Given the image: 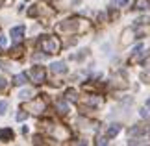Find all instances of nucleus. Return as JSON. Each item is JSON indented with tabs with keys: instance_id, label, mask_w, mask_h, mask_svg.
<instances>
[{
	"instance_id": "nucleus-11",
	"label": "nucleus",
	"mask_w": 150,
	"mask_h": 146,
	"mask_svg": "<svg viewBox=\"0 0 150 146\" xmlns=\"http://www.w3.org/2000/svg\"><path fill=\"white\" fill-rule=\"evenodd\" d=\"M0 139H2V141H13V131L9 130V128H6V130H2L0 131Z\"/></svg>"
},
{
	"instance_id": "nucleus-24",
	"label": "nucleus",
	"mask_w": 150,
	"mask_h": 146,
	"mask_svg": "<svg viewBox=\"0 0 150 146\" xmlns=\"http://www.w3.org/2000/svg\"><path fill=\"white\" fill-rule=\"evenodd\" d=\"M146 107H150V98H148V100H146Z\"/></svg>"
},
{
	"instance_id": "nucleus-12",
	"label": "nucleus",
	"mask_w": 150,
	"mask_h": 146,
	"mask_svg": "<svg viewBox=\"0 0 150 146\" xmlns=\"http://www.w3.org/2000/svg\"><path fill=\"white\" fill-rule=\"evenodd\" d=\"M145 24H150V17H141L135 20V26H145Z\"/></svg>"
},
{
	"instance_id": "nucleus-6",
	"label": "nucleus",
	"mask_w": 150,
	"mask_h": 146,
	"mask_svg": "<svg viewBox=\"0 0 150 146\" xmlns=\"http://www.w3.org/2000/svg\"><path fill=\"white\" fill-rule=\"evenodd\" d=\"M119 131H120V124H111V126L108 128L106 135H108V139H113V137L119 135Z\"/></svg>"
},
{
	"instance_id": "nucleus-3",
	"label": "nucleus",
	"mask_w": 150,
	"mask_h": 146,
	"mask_svg": "<svg viewBox=\"0 0 150 146\" xmlns=\"http://www.w3.org/2000/svg\"><path fill=\"white\" fill-rule=\"evenodd\" d=\"M30 78L33 83H43L45 78H47V71H45L43 67H32L30 71Z\"/></svg>"
},
{
	"instance_id": "nucleus-20",
	"label": "nucleus",
	"mask_w": 150,
	"mask_h": 146,
	"mask_svg": "<svg viewBox=\"0 0 150 146\" xmlns=\"http://www.w3.org/2000/svg\"><path fill=\"white\" fill-rule=\"evenodd\" d=\"M96 144H108V141L104 137H98V139H96Z\"/></svg>"
},
{
	"instance_id": "nucleus-15",
	"label": "nucleus",
	"mask_w": 150,
	"mask_h": 146,
	"mask_svg": "<svg viewBox=\"0 0 150 146\" xmlns=\"http://www.w3.org/2000/svg\"><path fill=\"white\" fill-rule=\"evenodd\" d=\"M67 98H69V100H72V102H76V100H78L76 92H74L72 89H69V91H67Z\"/></svg>"
},
{
	"instance_id": "nucleus-5",
	"label": "nucleus",
	"mask_w": 150,
	"mask_h": 146,
	"mask_svg": "<svg viewBox=\"0 0 150 146\" xmlns=\"http://www.w3.org/2000/svg\"><path fill=\"white\" fill-rule=\"evenodd\" d=\"M50 71L54 72V74H65L67 72V65L63 61H56V63H52V65H50Z\"/></svg>"
},
{
	"instance_id": "nucleus-22",
	"label": "nucleus",
	"mask_w": 150,
	"mask_h": 146,
	"mask_svg": "<svg viewBox=\"0 0 150 146\" xmlns=\"http://www.w3.org/2000/svg\"><path fill=\"white\" fill-rule=\"evenodd\" d=\"M141 116H148V109L143 107V109H141Z\"/></svg>"
},
{
	"instance_id": "nucleus-4",
	"label": "nucleus",
	"mask_w": 150,
	"mask_h": 146,
	"mask_svg": "<svg viewBox=\"0 0 150 146\" xmlns=\"http://www.w3.org/2000/svg\"><path fill=\"white\" fill-rule=\"evenodd\" d=\"M24 30H26L24 26H15V28H11V32H9L11 39H13L15 43H19V41L24 37Z\"/></svg>"
},
{
	"instance_id": "nucleus-9",
	"label": "nucleus",
	"mask_w": 150,
	"mask_h": 146,
	"mask_svg": "<svg viewBox=\"0 0 150 146\" xmlns=\"http://www.w3.org/2000/svg\"><path fill=\"white\" fill-rule=\"evenodd\" d=\"M145 133H146V128H145V126H134V128H130V137L145 135Z\"/></svg>"
},
{
	"instance_id": "nucleus-8",
	"label": "nucleus",
	"mask_w": 150,
	"mask_h": 146,
	"mask_svg": "<svg viewBox=\"0 0 150 146\" xmlns=\"http://www.w3.org/2000/svg\"><path fill=\"white\" fill-rule=\"evenodd\" d=\"M56 109H57V113H59V115L69 113V106H67L65 100H57V102H56Z\"/></svg>"
},
{
	"instance_id": "nucleus-1",
	"label": "nucleus",
	"mask_w": 150,
	"mask_h": 146,
	"mask_svg": "<svg viewBox=\"0 0 150 146\" xmlns=\"http://www.w3.org/2000/svg\"><path fill=\"white\" fill-rule=\"evenodd\" d=\"M39 46L45 54H57L61 48V43L57 41V37H52V35H43L39 39Z\"/></svg>"
},
{
	"instance_id": "nucleus-25",
	"label": "nucleus",
	"mask_w": 150,
	"mask_h": 146,
	"mask_svg": "<svg viewBox=\"0 0 150 146\" xmlns=\"http://www.w3.org/2000/svg\"><path fill=\"white\" fill-rule=\"evenodd\" d=\"M2 6H4V0H0V8H2Z\"/></svg>"
},
{
	"instance_id": "nucleus-7",
	"label": "nucleus",
	"mask_w": 150,
	"mask_h": 146,
	"mask_svg": "<svg viewBox=\"0 0 150 146\" xmlns=\"http://www.w3.org/2000/svg\"><path fill=\"white\" fill-rule=\"evenodd\" d=\"M134 9L146 11V9H150V2H148V0H135V4H134Z\"/></svg>"
},
{
	"instance_id": "nucleus-14",
	"label": "nucleus",
	"mask_w": 150,
	"mask_h": 146,
	"mask_svg": "<svg viewBox=\"0 0 150 146\" xmlns=\"http://www.w3.org/2000/svg\"><path fill=\"white\" fill-rule=\"evenodd\" d=\"M130 0H111V4L115 6V8H124V6H128Z\"/></svg>"
},
{
	"instance_id": "nucleus-21",
	"label": "nucleus",
	"mask_w": 150,
	"mask_h": 146,
	"mask_svg": "<svg viewBox=\"0 0 150 146\" xmlns=\"http://www.w3.org/2000/svg\"><path fill=\"white\" fill-rule=\"evenodd\" d=\"M6 85H8V83H6V80H4V78H0V91L6 89Z\"/></svg>"
},
{
	"instance_id": "nucleus-23",
	"label": "nucleus",
	"mask_w": 150,
	"mask_h": 146,
	"mask_svg": "<svg viewBox=\"0 0 150 146\" xmlns=\"http://www.w3.org/2000/svg\"><path fill=\"white\" fill-rule=\"evenodd\" d=\"M71 2H72V4H80V2H82V0H71Z\"/></svg>"
},
{
	"instance_id": "nucleus-19",
	"label": "nucleus",
	"mask_w": 150,
	"mask_h": 146,
	"mask_svg": "<svg viewBox=\"0 0 150 146\" xmlns=\"http://www.w3.org/2000/svg\"><path fill=\"white\" fill-rule=\"evenodd\" d=\"M6 111H8V104L0 100V115H6Z\"/></svg>"
},
{
	"instance_id": "nucleus-2",
	"label": "nucleus",
	"mask_w": 150,
	"mask_h": 146,
	"mask_svg": "<svg viewBox=\"0 0 150 146\" xmlns=\"http://www.w3.org/2000/svg\"><path fill=\"white\" fill-rule=\"evenodd\" d=\"M82 22L83 20H80V19L65 20V22H61V24L57 26V30H59V32H78L80 28H82Z\"/></svg>"
},
{
	"instance_id": "nucleus-16",
	"label": "nucleus",
	"mask_w": 150,
	"mask_h": 146,
	"mask_svg": "<svg viewBox=\"0 0 150 146\" xmlns=\"http://www.w3.org/2000/svg\"><path fill=\"white\" fill-rule=\"evenodd\" d=\"M26 118H28V113H26V111H21V113H17V120H19V122L26 120Z\"/></svg>"
},
{
	"instance_id": "nucleus-17",
	"label": "nucleus",
	"mask_w": 150,
	"mask_h": 146,
	"mask_svg": "<svg viewBox=\"0 0 150 146\" xmlns=\"http://www.w3.org/2000/svg\"><path fill=\"white\" fill-rule=\"evenodd\" d=\"M6 46H8V37H6V35H0V50L6 48Z\"/></svg>"
},
{
	"instance_id": "nucleus-18",
	"label": "nucleus",
	"mask_w": 150,
	"mask_h": 146,
	"mask_svg": "<svg viewBox=\"0 0 150 146\" xmlns=\"http://www.w3.org/2000/svg\"><path fill=\"white\" fill-rule=\"evenodd\" d=\"M141 80L146 81V83H150V71H145V72H143V74H141Z\"/></svg>"
},
{
	"instance_id": "nucleus-10",
	"label": "nucleus",
	"mask_w": 150,
	"mask_h": 146,
	"mask_svg": "<svg viewBox=\"0 0 150 146\" xmlns=\"http://www.w3.org/2000/svg\"><path fill=\"white\" fill-rule=\"evenodd\" d=\"M26 80H28V74L26 72H21V74H17L15 78H13V83L15 85H24Z\"/></svg>"
},
{
	"instance_id": "nucleus-13",
	"label": "nucleus",
	"mask_w": 150,
	"mask_h": 146,
	"mask_svg": "<svg viewBox=\"0 0 150 146\" xmlns=\"http://www.w3.org/2000/svg\"><path fill=\"white\" fill-rule=\"evenodd\" d=\"M30 96H32V91L30 89H24V91L19 92V98H21V100H28Z\"/></svg>"
}]
</instances>
